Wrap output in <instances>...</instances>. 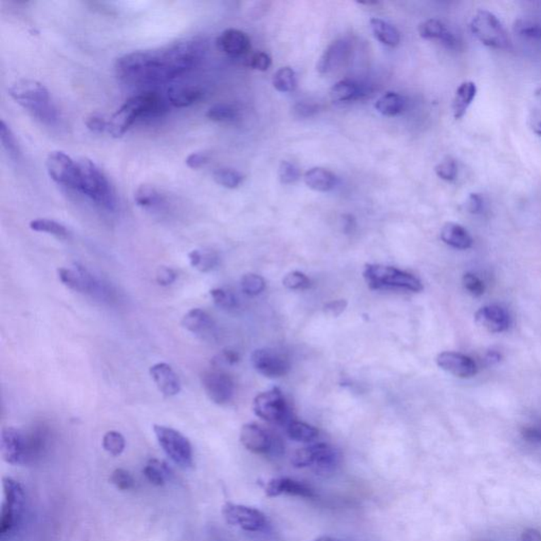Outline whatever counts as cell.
<instances>
[{
    "label": "cell",
    "instance_id": "1",
    "mask_svg": "<svg viewBox=\"0 0 541 541\" xmlns=\"http://www.w3.org/2000/svg\"><path fill=\"white\" fill-rule=\"evenodd\" d=\"M204 53L203 42L195 38L151 50L135 51L118 59L117 76L133 85L166 83L199 65Z\"/></svg>",
    "mask_w": 541,
    "mask_h": 541
},
{
    "label": "cell",
    "instance_id": "2",
    "mask_svg": "<svg viewBox=\"0 0 541 541\" xmlns=\"http://www.w3.org/2000/svg\"><path fill=\"white\" fill-rule=\"evenodd\" d=\"M166 109L163 99L157 93H146L127 100L110 118L108 131L114 138H121L135 124L138 119L157 117Z\"/></svg>",
    "mask_w": 541,
    "mask_h": 541
},
{
    "label": "cell",
    "instance_id": "3",
    "mask_svg": "<svg viewBox=\"0 0 541 541\" xmlns=\"http://www.w3.org/2000/svg\"><path fill=\"white\" fill-rule=\"evenodd\" d=\"M78 191L109 212L118 208L116 191L103 170L91 160L83 157L78 161Z\"/></svg>",
    "mask_w": 541,
    "mask_h": 541
},
{
    "label": "cell",
    "instance_id": "4",
    "mask_svg": "<svg viewBox=\"0 0 541 541\" xmlns=\"http://www.w3.org/2000/svg\"><path fill=\"white\" fill-rule=\"evenodd\" d=\"M8 95L40 122L52 124L57 120V110L51 103L50 93L42 83L33 80L17 81L8 88Z\"/></svg>",
    "mask_w": 541,
    "mask_h": 541
},
{
    "label": "cell",
    "instance_id": "5",
    "mask_svg": "<svg viewBox=\"0 0 541 541\" xmlns=\"http://www.w3.org/2000/svg\"><path fill=\"white\" fill-rule=\"evenodd\" d=\"M363 275L371 290L403 289L411 292L423 290V283L415 275L389 266L367 265Z\"/></svg>",
    "mask_w": 541,
    "mask_h": 541
},
{
    "label": "cell",
    "instance_id": "6",
    "mask_svg": "<svg viewBox=\"0 0 541 541\" xmlns=\"http://www.w3.org/2000/svg\"><path fill=\"white\" fill-rule=\"evenodd\" d=\"M4 499L2 502L0 535L6 537L12 533L23 519L25 506V493L23 485L14 479L4 478Z\"/></svg>",
    "mask_w": 541,
    "mask_h": 541
},
{
    "label": "cell",
    "instance_id": "7",
    "mask_svg": "<svg viewBox=\"0 0 541 541\" xmlns=\"http://www.w3.org/2000/svg\"><path fill=\"white\" fill-rule=\"evenodd\" d=\"M470 31L475 37L487 47L495 49H509L511 38L500 19L493 13L480 10L470 21Z\"/></svg>",
    "mask_w": 541,
    "mask_h": 541
},
{
    "label": "cell",
    "instance_id": "8",
    "mask_svg": "<svg viewBox=\"0 0 541 541\" xmlns=\"http://www.w3.org/2000/svg\"><path fill=\"white\" fill-rule=\"evenodd\" d=\"M153 432L160 446L174 463L185 470L193 466V446L186 436L174 428L163 425H153Z\"/></svg>",
    "mask_w": 541,
    "mask_h": 541
},
{
    "label": "cell",
    "instance_id": "9",
    "mask_svg": "<svg viewBox=\"0 0 541 541\" xmlns=\"http://www.w3.org/2000/svg\"><path fill=\"white\" fill-rule=\"evenodd\" d=\"M338 453L327 443H316L297 449L291 458L296 468H313L319 472H328L338 464Z\"/></svg>",
    "mask_w": 541,
    "mask_h": 541
},
{
    "label": "cell",
    "instance_id": "10",
    "mask_svg": "<svg viewBox=\"0 0 541 541\" xmlns=\"http://www.w3.org/2000/svg\"><path fill=\"white\" fill-rule=\"evenodd\" d=\"M253 410L263 421L278 425L287 423L290 417L285 397L276 387L259 393L253 402Z\"/></svg>",
    "mask_w": 541,
    "mask_h": 541
},
{
    "label": "cell",
    "instance_id": "11",
    "mask_svg": "<svg viewBox=\"0 0 541 541\" xmlns=\"http://www.w3.org/2000/svg\"><path fill=\"white\" fill-rule=\"evenodd\" d=\"M225 521L246 532L258 533L268 527V518L261 511L244 504L227 502L222 508Z\"/></svg>",
    "mask_w": 541,
    "mask_h": 541
},
{
    "label": "cell",
    "instance_id": "12",
    "mask_svg": "<svg viewBox=\"0 0 541 541\" xmlns=\"http://www.w3.org/2000/svg\"><path fill=\"white\" fill-rule=\"evenodd\" d=\"M32 443L21 430L4 427L0 436V451L2 459L11 465L27 463L32 451Z\"/></svg>",
    "mask_w": 541,
    "mask_h": 541
},
{
    "label": "cell",
    "instance_id": "13",
    "mask_svg": "<svg viewBox=\"0 0 541 541\" xmlns=\"http://www.w3.org/2000/svg\"><path fill=\"white\" fill-rule=\"evenodd\" d=\"M251 359L253 367L266 378H283L291 369V363L287 355L272 348L257 349L253 352Z\"/></svg>",
    "mask_w": 541,
    "mask_h": 541
},
{
    "label": "cell",
    "instance_id": "14",
    "mask_svg": "<svg viewBox=\"0 0 541 541\" xmlns=\"http://www.w3.org/2000/svg\"><path fill=\"white\" fill-rule=\"evenodd\" d=\"M46 166L53 181L70 189H78V162H74L67 153L51 151L47 157Z\"/></svg>",
    "mask_w": 541,
    "mask_h": 541
},
{
    "label": "cell",
    "instance_id": "15",
    "mask_svg": "<svg viewBox=\"0 0 541 541\" xmlns=\"http://www.w3.org/2000/svg\"><path fill=\"white\" fill-rule=\"evenodd\" d=\"M202 386L210 401L218 405L229 403L235 393L233 379L221 370L206 371L202 376Z\"/></svg>",
    "mask_w": 541,
    "mask_h": 541
},
{
    "label": "cell",
    "instance_id": "16",
    "mask_svg": "<svg viewBox=\"0 0 541 541\" xmlns=\"http://www.w3.org/2000/svg\"><path fill=\"white\" fill-rule=\"evenodd\" d=\"M441 369L460 379H470L478 371L476 362L468 355L453 351L440 353L436 359Z\"/></svg>",
    "mask_w": 541,
    "mask_h": 541
},
{
    "label": "cell",
    "instance_id": "17",
    "mask_svg": "<svg viewBox=\"0 0 541 541\" xmlns=\"http://www.w3.org/2000/svg\"><path fill=\"white\" fill-rule=\"evenodd\" d=\"M475 321L479 327L491 333L506 331L511 326L508 311L498 304L482 307L475 314Z\"/></svg>",
    "mask_w": 541,
    "mask_h": 541
},
{
    "label": "cell",
    "instance_id": "18",
    "mask_svg": "<svg viewBox=\"0 0 541 541\" xmlns=\"http://www.w3.org/2000/svg\"><path fill=\"white\" fill-rule=\"evenodd\" d=\"M240 442L251 453L265 455L273 446L272 438L258 424L248 423L240 430Z\"/></svg>",
    "mask_w": 541,
    "mask_h": 541
},
{
    "label": "cell",
    "instance_id": "19",
    "mask_svg": "<svg viewBox=\"0 0 541 541\" xmlns=\"http://www.w3.org/2000/svg\"><path fill=\"white\" fill-rule=\"evenodd\" d=\"M217 47L221 52L231 57H242L251 49L248 34L237 29H227L217 37Z\"/></svg>",
    "mask_w": 541,
    "mask_h": 541
},
{
    "label": "cell",
    "instance_id": "20",
    "mask_svg": "<svg viewBox=\"0 0 541 541\" xmlns=\"http://www.w3.org/2000/svg\"><path fill=\"white\" fill-rule=\"evenodd\" d=\"M266 495L269 498L281 495H293L302 498H314V491L304 483L290 478L270 479L266 485Z\"/></svg>",
    "mask_w": 541,
    "mask_h": 541
},
{
    "label": "cell",
    "instance_id": "21",
    "mask_svg": "<svg viewBox=\"0 0 541 541\" xmlns=\"http://www.w3.org/2000/svg\"><path fill=\"white\" fill-rule=\"evenodd\" d=\"M151 378L155 381L157 389L165 397H174L181 391V382L178 374L172 366L166 363H157L149 369Z\"/></svg>",
    "mask_w": 541,
    "mask_h": 541
},
{
    "label": "cell",
    "instance_id": "22",
    "mask_svg": "<svg viewBox=\"0 0 541 541\" xmlns=\"http://www.w3.org/2000/svg\"><path fill=\"white\" fill-rule=\"evenodd\" d=\"M419 34L422 38L425 40H438L444 44L446 48L456 49L459 48V38L451 32L444 23L438 19H428L419 25Z\"/></svg>",
    "mask_w": 541,
    "mask_h": 541
},
{
    "label": "cell",
    "instance_id": "23",
    "mask_svg": "<svg viewBox=\"0 0 541 541\" xmlns=\"http://www.w3.org/2000/svg\"><path fill=\"white\" fill-rule=\"evenodd\" d=\"M350 52V44L346 40H338L332 42L321 54L317 63V71L327 74L340 67Z\"/></svg>",
    "mask_w": 541,
    "mask_h": 541
},
{
    "label": "cell",
    "instance_id": "24",
    "mask_svg": "<svg viewBox=\"0 0 541 541\" xmlns=\"http://www.w3.org/2000/svg\"><path fill=\"white\" fill-rule=\"evenodd\" d=\"M182 326L191 333L202 338L210 335L215 329V323L212 317L199 308L189 311L183 316Z\"/></svg>",
    "mask_w": 541,
    "mask_h": 541
},
{
    "label": "cell",
    "instance_id": "25",
    "mask_svg": "<svg viewBox=\"0 0 541 541\" xmlns=\"http://www.w3.org/2000/svg\"><path fill=\"white\" fill-rule=\"evenodd\" d=\"M167 97L174 107H189L202 99L203 90L195 85H178L168 89Z\"/></svg>",
    "mask_w": 541,
    "mask_h": 541
},
{
    "label": "cell",
    "instance_id": "26",
    "mask_svg": "<svg viewBox=\"0 0 541 541\" xmlns=\"http://www.w3.org/2000/svg\"><path fill=\"white\" fill-rule=\"evenodd\" d=\"M365 85L351 80H343L336 83L331 90L330 97L333 102H350L357 101L368 95Z\"/></svg>",
    "mask_w": 541,
    "mask_h": 541
},
{
    "label": "cell",
    "instance_id": "27",
    "mask_svg": "<svg viewBox=\"0 0 541 541\" xmlns=\"http://www.w3.org/2000/svg\"><path fill=\"white\" fill-rule=\"evenodd\" d=\"M441 239L447 246L458 250H468L472 246V238L468 230L458 223L448 222L441 230Z\"/></svg>",
    "mask_w": 541,
    "mask_h": 541
},
{
    "label": "cell",
    "instance_id": "28",
    "mask_svg": "<svg viewBox=\"0 0 541 541\" xmlns=\"http://www.w3.org/2000/svg\"><path fill=\"white\" fill-rule=\"evenodd\" d=\"M304 179L309 189L321 193L332 191L338 183L335 174L323 167L311 168L304 174Z\"/></svg>",
    "mask_w": 541,
    "mask_h": 541
},
{
    "label": "cell",
    "instance_id": "29",
    "mask_svg": "<svg viewBox=\"0 0 541 541\" xmlns=\"http://www.w3.org/2000/svg\"><path fill=\"white\" fill-rule=\"evenodd\" d=\"M476 95L477 86L474 82L468 81L458 87L453 101V112L456 120H460L465 116Z\"/></svg>",
    "mask_w": 541,
    "mask_h": 541
},
{
    "label": "cell",
    "instance_id": "30",
    "mask_svg": "<svg viewBox=\"0 0 541 541\" xmlns=\"http://www.w3.org/2000/svg\"><path fill=\"white\" fill-rule=\"evenodd\" d=\"M370 25H371L374 37L383 44H386L388 47H397L401 42V34L398 31L397 28L393 27L387 21L381 18H372L370 20Z\"/></svg>",
    "mask_w": 541,
    "mask_h": 541
},
{
    "label": "cell",
    "instance_id": "31",
    "mask_svg": "<svg viewBox=\"0 0 541 541\" xmlns=\"http://www.w3.org/2000/svg\"><path fill=\"white\" fill-rule=\"evenodd\" d=\"M405 99L397 93H386L376 101V109L383 116L395 117L405 108Z\"/></svg>",
    "mask_w": 541,
    "mask_h": 541
},
{
    "label": "cell",
    "instance_id": "32",
    "mask_svg": "<svg viewBox=\"0 0 541 541\" xmlns=\"http://www.w3.org/2000/svg\"><path fill=\"white\" fill-rule=\"evenodd\" d=\"M287 434L291 440L300 443H311L319 436V432L314 426L300 421H291L287 426Z\"/></svg>",
    "mask_w": 541,
    "mask_h": 541
},
{
    "label": "cell",
    "instance_id": "33",
    "mask_svg": "<svg viewBox=\"0 0 541 541\" xmlns=\"http://www.w3.org/2000/svg\"><path fill=\"white\" fill-rule=\"evenodd\" d=\"M147 480L155 487H162L170 479V468L167 464L157 459H150L143 470Z\"/></svg>",
    "mask_w": 541,
    "mask_h": 541
},
{
    "label": "cell",
    "instance_id": "34",
    "mask_svg": "<svg viewBox=\"0 0 541 541\" xmlns=\"http://www.w3.org/2000/svg\"><path fill=\"white\" fill-rule=\"evenodd\" d=\"M30 229L38 233H46L59 239H67L70 233L67 227L52 219L38 218L30 222Z\"/></svg>",
    "mask_w": 541,
    "mask_h": 541
},
{
    "label": "cell",
    "instance_id": "35",
    "mask_svg": "<svg viewBox=\"0 0 541 541\" xmlns=\"http://www.w3.org/2000/svg\"><path fill=\"white\" fill-rule=\"evenodd\" d=\"M189 263L200 272H210L218 266L219 257L213 251L194 250L189 254Z\"/></svg>",
    "mask_w": 541,
    "mask_h": 541
},
{
    "label": "cell",
    "instance_id": "36",
    "mask_svg": "<svg viewBox=\"0 0 541 541\" xmlns=\"http://www.w3.org/2000/svg\"><path fill=\"white\" fill-rule=\"evenodd\" d=\"M272 82L273 86L279 93H292L297 86L296 73L291 67H283L277 70Z\"/></svg>",
    "mask_w": 541,
    "mask_h": 541
},
{
    "label": "cell",
    "instance_id": "37",
    "mask_svg": "<svg viewBox=\"0 0 541 541\" xmlns=\"http://www.w3.org/2000/svg\"><path fill=\"white\" fill-rule=\"evenodd\" d=\"M206 117L213 122H235L239 117L237 108L231 104L219 103L212 106L206 112Z\"/></svg>",
    "mask_w": 541,
    "mask_h": 541
},
{
    "label": "cell",
    "instance_id": "38",
    "mask_svg": "<svg viewBox=\"0 0 541 541\" xmlns=\"http://www.w3.org/2000/svg\"><path fill=\"white\" fill-rule=\"evenodd\" d=\"M514 31L525 40L541 42V21L534 18H521L515 23Z\"/></svg>",
    "mask_w": 541,
    "mask_h": 541
},
{
    "label": "cell",
    "instance_id": "39",
    "mask_svg": "<svg viewBox=\"0 0 541 541\" xmlns=\"http://www.w3.org/2000/svg\"><path fill=\"white\" fill-rule=\"evenodd\" d=\"M135 201L141 208H155L157 204L161 203L162 196L153 185H141L136 189Z\"/></svg>",
    "mask_w": 541,
    "mask_h": 541
},
{
    "label": "cell",
    "instance_id": "40",
    "mask_svg": "<svg viewBox=\"0 0 541 541\" xmlns=\"http://www.w3.org/2000/svg\"><path fill=\"white\" fill-rule=\"evenodd\" d=\"M213 177L219 185L230 189H237L244 180L242 172L231 168H219L215 170Z\"/></svg>",
    "mask_w": 541,
    "mask_h": 541
},
{
    "label": "cell",
    "instance_id": "41",
    "mask_svg": "<svg viewBox=\"0 0 541 541\" xmlns=\"http://www.w3.org/2000/svg\"><path fill=\"white\" fill-rule=\"evenodd\" d=\"M59 280L66 287L70 290L78 292V293H86V287H85L84 279L78 270L66 269V268H59L57 270Z\"/></svg>",
    "mask_w": 541,
    "mask_h": 541
},
{
    "label": "cell",
    "instance_id": "42",
    "mask_svg": "<svg viewBox=\"0 0 541 541\" xmlns=\"http://www.w3.org/2000/svg\"><path fill=\"white\" fill-rule=\"evenodd\" d=\"M126 442L125 438L121 432L116 430H110L106 432L103 436V447L110 455L120 456L124 451Z\"/></svg>",
    "mask_w": 541,
    "mask_h": 541
},
{
    "label": "cell",
    "instance_id": "43",
    "mask_svg": "<svg viewBox=\"0 0 541 541\" xmlns=\"http://www.w3.org/2000/svg\"><path fill=\"white\" fill-rule=\"evenodd\" d=\"M0 138H1L2 147L8 153V157L13 160H17L19 157V148L16 138L13 135L10 127L6 124L4 120L0 122Z\"/></svg>",
    "mask_w": 541,
    "mask_h": 541
},
{
    "label": "cell",
    "instance_id": "44",
    "mask_svg": "<svg viewBox=\"0 0 541 541\" xmlns=\"http://www.w3.org/2000/svg\"><path fill=\"white\" fill-rule=\"evenodd\" d=\"M240 285H242V291L246 295L257 296L265 291L266 281L259 275L250 273V274L244 275Z\"/></svg>",
    "mask_w": 541,
    "mask_h": 541
},
{
    "label": "cell",
    "instance_id": "45",
    "mask_svg": "<svg viewBox=\"0 0 541 541\" xmlns=\"http://www.w3.org/2000/svg\"><path fill=\"white\" fill-rule=\"evenodd\" d=\"M529 123L536 135L541 136V88L534 93L529 109Z\"/></svg>",
    "mask_w": 541,
    "mask_h": 541
},
{
    "label": "cell",
    "instance_id": "46",
    "mask_svg": "<svg viewBox=\"0 0 541 541\" xmlns=\"http://www.w3.org/2000/svg\"><path fill=\"white\" fill-rule=\"evenodd\" d=\"M210 296H212L215 304L219 308L230 310V309L236 308L237 306V298L229 290L216 287V289L210 290Z\"/></svg>",
    "mask_w": 541,
    "mask_h": 541
},
{
    "label": "cell",
    "instance_id": "47",
    "mask_svg": "<svg viewBox=\"0 0 541 541\" xmlns=\"http://www.w3.org/2000/svg\"><path fill=\"white\" fill-rule=\"evenodd\" d=\"M283 283L287 289L290 290H306L311 287L310 278L298 270H294L285 275Z\"/></svg>",
    "mask_w": 541,
    "mask_h": 541
},
{
    "label": "cell",
    "instance_id": "48",
    "mask_svg": "<svg viewBox=\"0 0 541 541\" xmlns=\"http://www.w3.org/2000/svg\"><path fill=\"white\" fill-rule=\"evenodd\" d=\"M436 176L447 182H453L458 176L457 162L451 157H447L444 161L439 163L434 168Z\"/></svg>",
    "mask_w": 541,
    "mask_h": 541
},
{
    "label": "cell",
    "instance_id": "49",
    "mask_svg": "<svg viewBox=\"0 0 541 541\" xmlns=\"http://www.w3.org/2000/svg\"><path fill=\"white\" fill-rule=\"evenodd\" d=\"M110 481L121 491H129L135 487L136 481L131 472L123 468H117L112 472Z\"/></svg>",
    "mask_w": 541,
    "mask_h": 541
},
{
    "label": "cell",
    "instance_id": "50",
    "mask_svg": "<svg viewBox=\"0 0 541 541\" xmlns=\"http://www.w3.org/2000/svg\"><path fill=\"white\" fill-rule=\"evenodd\" d=\"M278 177L283 184H292L300 178V172L291 162L283 161L279 165Z\"/></svg>",
    "mask_w": 541,
    "mask_h": 541
},
{
    "label": "cell",
    "instance_id": "51",
    "mask_svg": "<svg viewBox=\"0 0 541 541\" xmlns=\"http://www.w3.org/2000/svg\"><path fill=\"white\" fill-rule=\"evenodd\" d=\"M463 285L466 291L475 297L483 295L485 291L484 283L472 273H466L463 276Z\"/></svg>",
    "mask_w": 541,
    "mask_h": 541
},
{
    "label": "cell",
    "instance_id": "52",
    "mask_svg": "<svg viewBox=\"0 0 541 541\" xmlns=\"http://www.w3.org/2000/svg\"><path fill=\"white\" fill-rule=\"evenodd\" d=\"M108 122L109 121L106 120L101 114H93L87 117L85 124H86L87 129L93 133H102L108 131Z\"/></svg>",
    "mask_w": 541,
    "mask_h": 541
},
{
    "label": "cell",
    "instance_id": "53",
    "mask_svg": "<svg viewBox=\"0 0 541 541\" xmlns=\"http://www.w3.org/2000/svg\"><path fill=\"white\" fill-rule=\"evenodd\" d=\"M270 64H272V59L265 52L254 53L248 59L249 67L253 68L255 70H259V71H267L270 67Z\"/></svg>",
    "mask_w": 541,
    "mask_h": 541
},
{
    "label": "cell",
    "instance_id": "54",
    "mask_svg": "<svg viewBox=\"0 0 541 541\" xmlns=\"http://www.w3.org/2000/svg\"><path fill=\"white\" fill-rule=\"evenodd\" d=\"M155 279L160 285L167 287L176 281L177 273L172 268L160 267L157 269V275H155Z\"/></svg>",
    "mask_w": 541,
    "mask_h": 541
},
{
    "label": "cell",
    "instance_id": "55",
    "mask_svg": "<svg viewBox=\"0 0 541 541\" xmlns=\"http://www.w3.org/2000/svg\"><path fill=\"white\" fill-rule=\"evenodd\" d=\"M208 161H210V155L208 153L200 151V153H191L185 160V163L191 170H197V168L206 165Z\"/></svg>",
    "mask_w": 541,
    "mask_h": 541
},
{
    "label": "cell",
    "instance_id": "56",
    "mask_svg": "<svg viewBox=\"0 0 541 541\" xmlns=\"http://www.w3.org/2000/svg\"><path fill=\"white\" fill-rule=\"evenodd\" d=\"M466 210L472 214H480L484 208V200L483 197L479 194H470L468 196V200H466Z\"/></svg>",
    "mask_w": 541,
    "mask_h": 541
},
{
    "label": "cell",
    "instance_id": "57",
    "mask_svg": "<svg viewBox=\"0 0 541 541\" xmlns=\"http://www.w3.org/2000/svg\"><path fill=\"white\" fill-rule=\"evenodd\" d=\"M348 302L345 299L333 300V302H328L325 306V312L328 315L331 316L338 317L346 310Z\"/></svg>",
    "mask_w": 541,
    "mask_h": 541
},
{
    "label": "cell",
    "instance_id": "58",
    "mask_svg": "<svg viewBox=\"0 0 541 541\" xmlns=\"http://www.w3.org/2000/svg\"><path fill=\"white\" fill-rule=\"evenodd\" d=\"M239 362V355L236 351L231 350V349H227L223 350L221 355H218L217 359H215V365L218 366L219 364H227V365H234V364Z\"/></svg>",
    "mask_w": 541,
    "mask_h": 541
},
{
    "label": "cell",
    "instance_id": "59",
    "mask_svg": "<svg viewBox=\"0 0 541 541\" xmlns=\"http://www.w3.org/2000/svg\"><path fill=\"white\" fill-rule=\"evenodd\" d=\"M523 439L530 443H541V429L537 427L525 428L523 432Z\"/></svg>",
    "mask_w": 541,
    "mask_h": 541
},
{
    "label": "cell",
    "instance_id": "60",
    "mask_svg": "<svg viewBox=\"0 0 541 541\" xmlns=\"http://www.w3.org/2000/svg\"><path fill=\"white\" fill-rule=\"evenodd\" d=\"M294 112L300 118H307V117H311L315 114L317 112V107L314 105H309V104H297L294 108Z\"/></svg>",
    "mask_w": 541,
    "mask_h": 541
},
{
    "label": "cell",
    "instance_id": "61",
    "mask_svg": "<svg viewBox=\"0 0 541 541\" xmlns=\"http://www.w3.org/2000/svg\"><path fill=\"white\" fill-rule=\"evenodd\" d=\"M521 541H541V533L536 529H528L521 535Z\"/></svg>",
    "mask_w": 541,
    "mask_h": 541
},
{
    "label": "cell",
    "instance_id": "62",
    "mask_svg": "<svg viewBox=\"0 0 541 541\" xmlns=\"http://www.w3.org/2000/svg\"><path fill=\"white\" fill-rule=\"evenodd\" d=\"M499 359L500 355H498L497 352H491L487 355V361L489 362V364H493L497 363V362L499 361Z\"/></svg>",
    "mask_w": 541,
    "mask_h": 541
},
{
    "label": "cell",
    "instance_id": "63",
    "mask_svg": "<svg viewBox=\"0 0 541 541\" xmlns=\"http://www.w3.org/2000/svg\"><path fill=\"white\" fill-rule=\"evenodd\" d=\"M313 541H340V540H334V538L329 537V536H321V537L316 538V540Z\"/></svg>",
    "mask_w": 541,
    "mask_h": 541
}]
</instances>
